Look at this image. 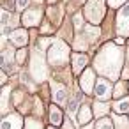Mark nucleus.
Returning a JSON list of instances; mask_svg holds the SVG:
<instances>
[{
    "label": "nucleus",
    "mask_w": 129,
    "mask_h": 129,
    "mask_svg": "<svg viewBox=\"0 0 129 129\" xmlns=\"http://www.w3.org/2000/svg\"><path fill=\"white\" fill-rule=\"evenodd\" d=\"M120 50L113 48V44H106L101 51V55L95 58V66H97V71L104 73L106 76L110 78H117V73H118V67H120Z\"/></svg>",
    "instance_id": "f257e3e1"
},
{
    "label": "nucleus",
    "mask_w": 129,
    "mask_h": 129,
    "mask_svg": "<svg viewBox=\"0 0 129 129\" xmlns=\"http://www.w3.org/2000/svg\"><path fill=\"white\" fill-rule=\"evenodd\" d=\"M67 55H69V48H67V44H64L62 41H57L53 46H51V50H50V53H48V58H50V62L51 64H64L66 60H67Z\"/></svg>",
    "instance_id": "f03ea898"
},
{
    "label": "nucleus",
    "mask_w": 129,
    "mask_h": 129,
    "mask_svg": "<svg viewBox=\"0 0 129 129\" xmlns=\"http://www.w3.org/2000/svg\"><path fill=\"white\" fill-rule=\"evenodd\" d=\"M85 14L90 21L99 23V20L104 14V6H103V0H88L87 6H85Z\"/></svg>",
    "instance_id": "7ed1b4c3"
},
{
    "label": "nucleus",
    "mask_w": 129,
    "mask_h": 129,
    "mask_svg": "<svg viewBox=\"0 0 129 129\" xmlns=\"http://www.w3.org/2000/svg\"><path fill=\"white\" fill-rule=\"evenodd\" d=\"M32 74L37 81H43L46 78V66H44L43 55L39 51H34V55H32Z\"/></svg>",
    "instance_id": "20e7f679"
},
{
    "label": "nucleus",
    "mask_w": 129,
    "mask_h": 129,
    "mask_svg": "<svg viewBox=\"0 0 129 129\" xmlns=\"http://www.w3.org/2000/svg\"><path fill=\"white\" fill-rule=\"evenodd\" d=\"M117 30H118L120 36L129 34V4H125L117 16Z\"/></svg>",
    "instance_id": "39448f33"
},
{
    "label": "nucleus",
    "mask_w": 129,
    "mask_h": 129,
    "mask_svg": "<svg viewBox=\"0 0 129 129\" xmlns=\"http://www.w3.org/2000/svg\"><path fill=\"white\" fill-rule=\"evenodd\" d=\"M110 94H111V85H110L106 80H99V81H95V95H97L101 101L108 99Z\"/></svg>",
    "instance_id": "423d86ee"
},
{
    "label": "nucleus",
    "mask_w": 129,
    "mask_h": 129,
    "mask_svg": "<svg viewBox=\"0 0 129 129\" xmlns=\"http://www.w3.org/2000/svg\"><path fill=\"white\" fill-rule=\"evenodd\" d=\"M94 87V73L90 69H85V73L81 74V88L88 94Z\"/></svg>",
    "instance_id": "0eeeda50"
},
{
    "label": "nucleus",
    "mask_w": 129,
    "mask_h": 129,
    "mask_svg": "<svg viewBox=\"0 0 129 129\" xmlns=\"http://www.w3.org/2000/svg\"><path fill=\"white\" fill-rule=\"evenodd\" d=\"M2 129H21V118L18 115H9L2 122Z\"/></svg>",
    "instance_id": "6e6552de"
},
{
    "label": "nucleus",
    "mask_w": 129,
    "mask_h": 129,
    "mask_svg": "<svg viewBox=\"0 0 129 129\" xmlns=\"http://www.w3.org/2000/svg\"><path fill=\"white\" fill-rule=\"evenodd\" d=\"M51 92H53V99H55V103H58V104H62V103L66 101V97H67V92H66V88H64L60 83H53V87H51Z\"/></svg>",
    "instance_id": "1a4fd4ad"
},
{
    "label": "nucleus",
    "mask_w": 129,
    "mask_h": 129,
    "mask_svg": "<svg viewBox=\"0 0 129 129\" xmlns=\"http://www.w3.org/2000/svg\"><path fill=\"white\" fill-rule=\"evenodd\" d=\"M27 39H28V36H27V32H25L23 28L14 30V32L11 34V43L16 44V46H23V44L27 43Z\"/></svg>",
    "instance_id": "9d476101"
},
{
    "label": "nucleus",
    "mask_w": 129,
    "mask_h": 129,
    "mask_svg": "<svg viewBox=\"0 0 129 129\" xmlns=\"http://www.w3.org/2000/svg\"><path fill=\"white\" fill-rule=\"evenodd\" d=\"M39 18H41V13H39L37 9H34V11H30V13H27V14L23 16V23H25L27 27H32V25H36V23L39 21Z\"/></svg>",
    "instance_id": "9b49d317"
},
{
    "label": "nucleus",
    "mask_w": 129,
    "mask_h": 129,
    "mask_svg": "<svg viewBox=\"0 0 129 129\" xmlns=\"http://www.w3.org/2000/svg\"><path fill=\"white\" fill-rule=\"evenodd\" d=\"M87 64V55H81V53H76L73 55V67H74V73H80Z\"/></svg>",
    "instance_id": "f8f14e48"
},
{
    "label": "nucleus",
    "mask_w": 129,
    "mask_h": 129,
    "mask_svg": "<svg viewBox=\"0 0 129 129\" xmlns=\"http://www.w3.org/2000/svg\"><path fill=\"white\" fill-rule=\"evenodd\" d=\"M90 117H92V111H90L88 106H81V108L78 110V122H80V124H87V122L90 120Z\"/></svg>",
    "instance_id": "ddd939ff"
},
{
    "label": "nucleus",
    "mask_w": 129,
    "mask_h": 129,
    "mask_svg": "<svg viewBox=\"0 0 129 129\" xmlns=\"http://www.w3.org/2000/svg\"><path fill=\"white\" fill-rule=\"evenodd\" d=\"M113 110L117 113H127L129 111V99L125 97V99H120V101L113 103Z\"/></svg>",
    "instance_id": "4468645a"
},
{
    "label": "nucleus",
    "mask_w": 129,
    "mask_h": 129,
    "mask_svg": "<svg viewBox=\"0 0 129 129\" xmlns=\"http://www.w3.org/2000/svg\"><path fill=\"white\" fill-rule=\"evenodd\" d=\"M50 118H51V124L58 125V124L62 122V111H60L57 106H51V110H50Z\"/></svg>",
    "instance_id": "2eb2a0df"
},
{
    "label": "nucleus",
    "mask_w": 129,
    "mask_h": 129,
    "mask_svg": "<svg viewBox=\"0 0 129 129\" xmlns=\"http://www.w3.org/2000/svg\"><path fill=\"white\" fill-rule=\"evenodd\" d=\"M95 129H113V124H111V120L103 118V120L97 122V127H95Z\"/></svg>",
    "instance_id": "dca6fc26"
},
{
    "label": "nucleus",
    "mask_w": 129,
    "mask_h": 129,
    "mask_svg": "<svg viewBox=\"0 0 129 129\" xmlns=\"http://www.w3.org/2000/svg\"><path fill=\"white\" fill-rule=\"evenodd\" d=\"M106 110H108V106H106V104H103V103H99V101L95 103V113H97V115H104V113H106Z\"/></svg>",
    "instance_id": "f3484780"
},
{
    "label": "nucleus",
    "mask_w": 129,
    "mask_h": 129,
    "mask_svg": "<svg viewBox=\"0 0 129 129\" xmlns=\"http://www.w3.org/2000/svg\"><path fill=\"white\" fill-rule=\"evenodd\" d=\"M27 129H43V125H41L37 120H32V118H30V120L27 122Z\"/></svg>",
    "instance_id": "a211bd4d"
},
{
    "label": "nucleus",
    "mask_w": 129,
    "mask_h": 129,
    "mask_svg": "<svg viewBox=\"0 0 129 129\" xmlns=\"http://www.w3.org/2000/svg\"><path fill=\"white\" fill-rule=\"evenodd\" d=\"M7 20H9V13H7V11H4V13H2V27H6V25H7Z\"/></svg>",
    "instance_id": "6ab92c4d"
},
{
    "label": "nucleus",
    "mask_w": 129,
    "mask_h": 129,
    "mask_svg": "<svg viewBox=\"0 0 129 129\" xmlns=\"http://www.w3.org/2000/svg\"><path fill=\"white\" fill-rule=\"evenodd\" d=\"M76 108H78V103H76V101H71V103H69V113H74Z\"/></svg>",
    "instance_id": "aec40b11"
},
{
    "label": "nucleus",
    "mask_w": 129,
    "mask_h": 129,
    "mask_svg": "<svg viewBox=\"0 0 129 129\" xmlns=\"http://www.w3.org/2000/svg\"><path fill=\"white\" fill-rule=\"evenodd\" d=\"M25 55H27V53H25V50H20V51H18V55H16V58H18V62H23V58H25Z\"/></svg>",
    "instance_id": "412c9836"
},
{
    "label": "nucleus",
    "mask_w": 129,
    "mask_h": 129,
    "mask_svg": "<svg viewBox=\"0 0 129 129\" xmlns=\"http://www.w3.org/2000/svg\"><path fill=\"white\" fill-rule=\"evenodd\" d=\"M110 2V6H113V7H117V6H120L122 2H125V0H108Z\"/></svg>",
    "instance_id": "4be33fe9"
},
{
    "label": "nucleus",
    "mask_w": 129,
    "mask_h": 129,
    "mask_svg": "<svg viewBox=\"0 0 129 129\" xmlns=\"http://www.w3.org/2000/svg\"><path fill=\"white\" fill-rule=\"evenodd\" d=\"M28 6V0H18V7L20 9H23V7H27Z\"/></svg>",
    "instance_id": "5701e85b"
},
{
    "label": "nucleus",
    "mask_w": 129,
    "mask_h": 129,
    "mask_svg": "<svg viewBox=\"0 0 129 129\" xmlns=\"http://www.w3.org/2000/svg\"><path fill=\"white\" fill-rule=\"evenodd\" d=\"M74 23H76V27H80L81 25V16H76L74 18Z\"/></svg>",
    "instance_id": "b1692460"
},
{
    "label": "nucleus",
    "mask_w": 129,
    "mask_h": 129,
    "mask_svg": "<svg viewBox=\"0 0 129 129\" xmlns=\"http://www.w3.org/2000/svg\"><path fill=\"white\" fill-rule=\"evenodd\" d=\"M66 129H73V124L71 122H66Z\"/></svg>",
    "instance_id": "393cba45"
},
{
    "label": "nucleus",
    "mask_w": 129,
    "mask_h": 129,
    "mask_svg": "<svg viewBox=\"0 0 129 129\" xmlns=\"http://www.w3.org/2000/svg\"><path fill=\"white\" fill-rule=\"evenodd\" d=\"M51 129H53V127H51Z\"/></svg>",
    "instance_id": "a878e982"
}]
</instances>
